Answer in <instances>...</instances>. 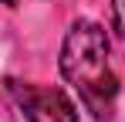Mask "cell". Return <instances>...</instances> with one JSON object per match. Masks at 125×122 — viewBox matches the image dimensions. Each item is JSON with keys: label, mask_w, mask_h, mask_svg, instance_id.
Listing matches in <instances>:
<instances>
[{"label": "cell", "mask_w": 125, "mask_h": 122, "mask_svg": "<svg viewBox=\"0 0 125 122\" xmlns=\"http://www.w3.org/2000/svg\"><path fill=\"white\" fill-rule=\"evenodd\" d=\"M112 41L95 20H74L61 41V78L78 92L81 105L98 122H112L118 98V75L112 71Z\"/></svg>", "instance_id": "cell-1"}, {"label": "cell", "mask_w": 125, "mask_h": 122, "mask_svg": "<svg viewBox=\"0 0 125 122\" xmlns=\"http://www.w3.org/2000/svg\"><path fill=\"white\" fill-rule=\"evenodd\" d=\"M7 95L24 112L27 122H78V109L61 88H44L31 81L7 78Z\"/></svg>", "instance_id": "cell-2"}, {"label": "cell", "mask_w": 125, "mask_h": 122, "mask_svg": "<svg viewBox=\"0 0 125 122\" xmlns=\"http://www.w3.org/2000/svg\"><path fill=\"white\" fill-rule=\"evenodd\" d=\"M112 17H115V31L125 37V0H112Z\"/></svg>", "instance_id": "cell-3"}, {"label": "cell", "mask_w": 125, "mask_h": 122, "mask_svg": "<svg viewBox=\"0 0 125 122\" xmlns=\"http://www.w3.org/2000/svg\"><path fill=\"white\" fill-rule=\"evenodd\" d=\"M0 3H7V7H21L24 0H0Z\"/></svg>", "instance_id": "cell-4"}]
</instances>
